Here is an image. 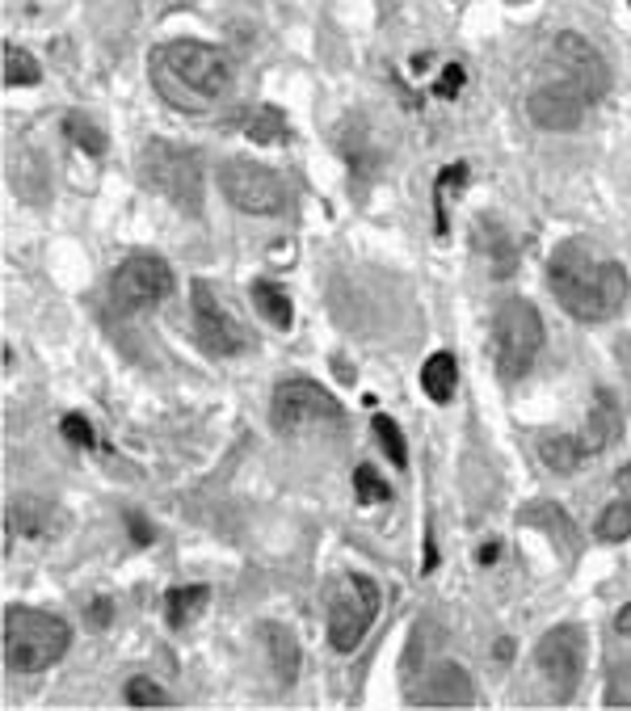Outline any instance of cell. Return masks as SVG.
<instances>
[{"label": "cell", "mask_w": 631, "mask_h": 711, "mask_svg": "<svg viewBox=\"0 0 631 711\" xmlns=\"http://www.w3.org/2000/svg\"><path fill=\"white\" fill-rule=\"evenodd\" d=\"M548 287H552L555 304L576 316V320H611L628 304V269L619 266L614 257L598 253L590 240H564L548 261Z\"/></svg>", "instance_id": "1"}, {"label": "cell", "mask_w": 631, "mask_h": 711, "mask_svg": "<svg viewBox=\"0 0 631 711\" xmlns=\"http://www.w3.org/2000/svg\"><path fill=\"white\" fill-rule=\"evenodd\" d=\"M148 77L165 106L181 115H203L231 89V56L215 42L172 39L148 56Z\"/></svg>", "instance_id": "2"}, {"label": "cell", "mask_w": 631, "mask_h": 711, "mask_svg": "<svg viewBox=\"0 0 631 711\" xmlns=\"http://www.w3.org/2000/svg\"><path fill=\"white\" fill-rule=\"evenodd\" d=\"M72 632L51 611L34 606H9L0 619V661L13 673H42L68 653Z\"/></svg>", "instance_id": "3"}, {"label": "cell", "mask_w": 631, "mask_h": 711, "mask_svg": "<svg viewBox=\"0 0 631 711\" xmlns=\"http://www.w3.org/2000/svg\"><path fill=\"white\" fill-rule=\"evenodd\" d=\"M379 585L366 573H342L337 581H328L325 590V615H328V644L337 653H354L363 644V635L371 632V623L379 615Z\"/></svg>", "instance_id": "4"}, {"label": "cell", "mask_w": 631, "mask_h": 711, "mask_svg": "<svg viewBox=\"0 0 631 711\" xmlns=\"http://www.w3.org/2000/svg\"><path fill=\"white\" fill-rule=\"evenodd\" d=\"M543 349V316L531 299H505L493 316V363L501 379H522Z\"/></svg>", "instance_id": "5"}, {"label": "cell", "mask_w": 631, "mask_h": 711, "mask_svg": "<svg viewBox=\"0 0 631 711\" xmlns=\"http://www.w3.org/2000/svg\"><path fill=\"white\" fill-rule=\"evenodd\" d=\"M269 425L283 438H299V434L325 429V425H342V404L333 392H325L312 379H287L269 396Z\"/></svg>", "instance_id": "6"}, {"label": "cell", "mask_w": 631, "mask_h": 711, "mask_svg": "<svg viewBox=\"0 0 631 711\" xmlns=\"http://www.w3.org/2000/svg\"><path fill=\"white\" fill-rule=\"evenodd\" d=\"M139 177L156 194H165L169 203H177L181 211H198V160L186 148H172V144H160V139L144 144Z\"/></svg>", "instance_id": "7"}, {"label": "cell", "mask_w": 631, "mask_h": 711, "mask_svg": "<svg viewBox=\"0 0 631 711\" xmlns=\"http://www.w3.org/2000/svg\"><path fill=\"white\" fill-rule=\"evenodd\" d=\"M535 670L548 682V691L564 703L573 699L585 673V632L576 623H560L535 644Z\"/></svg>", "instance_id": "8"}, {"label": "cell", "mask_w": 631, "mask_h": 711, "mask_svg": "<svg viewBox=\"0 0 631 711\" xmlns=\"http://www.w3.org/2000/svg\"><path fill=\"white\" fill-rule=\"evenodd\" d=\"M219 190L236 211L245 215H278L287 207V186L283 177L257 165V160H224L219 169Z\"/></svg>", "instance_id": "9"}, {"label": "cell", "mask_w": 631, "mask_h": 711, "mask_svg": "<svg viewBox=\"0 0 631 711\" xmlns=\"http://www.w3.org/2000/svg\"><path fill=\"white\" fill-rule=\"evenodd\" d=\"M552 59H555V68H560V80H564L585 106L607 97V89H611V68H607V59L598 56V47H593L585 34H576V30L555 34Z\"/></svg>", "instance_id": "10"}, {"label": "cell", "mask_w": 631, "mask_h": 711, "mask_svg": "<svg viewBox=\"0 0 631 711\" xmlns=\"http://www.w3.org/2000/svg\"><path fill=\"white\" fill-rule=\"evenodd\" d=\"M110 295L118 308H152L172 295V269L156 253H131L110 278Z\"/></svg>", "instance_id": "11"}, {"label": "cell", "mask_w": 631, "mask_h": 711, "mask_svg": "<svg viewBox=\"0 0 631 711\" xmlns=\"http://www.w3.org/2000/svg\"><path fill=\"white\" fill-rule=\"evenodd\" d=\"M190 308H194V333H198V346L215 354V358H228L236 349L245 346V328L236 325L228 316V308L219 304V295L210 283H194L190 290Z\"/></svg>", "instance_id": "12"}, {"label": "cell", "mask_w": 631, "mask_h": 711, "mask_svg": "<svg viewBox=\"0 0 631 711\" xmlns=\"http://www.w3.org/2000/svg\"><path fill=\"white\" fill-rule=\"evenodd\" d=\"M585 110H590V106H585L564 80L543 85V89H535V93L526 97V115H531V122L543 127V131H576Z\"/></svg>", "instance_id": "13"}, {"label": "cell", "mask_w": 631, "mask_h": 711, "mask_svg": "<svg viewBox=\"0 0 631 711\" xmlns=\"http://www.w3.org/2000/svg\"><path fill=\"white\" fill-rule=\"evenodd\" d=\"M421 708H472L476 703V687L463 665H438L430 673V682L417 691Z\"/></svg>", "instance_id": "14"}, {"label": "cell", "mask_w": 631, "mask_h": 711, "mask_svg": "<svg viewBox=\"0 0 631 711\" xmlns=\"http://www.w3.org/2000/svg\"><path fill=\"white\" fill-rule=\"evenodd\" d=\"M262 653H266V670L274 673L278 691L295 687V673H299V640L283 628V623H262Z\"/></svg>", "instance_id": "15"}, {"label": "cell", "mask_w": 631, "mask_h": 711, "mask_svg": "<svg viewBox=\"0 0 631 711\" xmlns=\"http://www.w3.org/2000/svg\"><path fill=\"white\" fill-rule=\"evenodd\" d=\"M593 535L602 539V543H623L631 535V463L628 467H619V476H614V497L607 501V510L598 514L593 522Z\"/></svg>", "instance_id": "16"}, {"label": "cell", "mask_w": 631, "mask_h": 711, "mask_svg": "<svg viewBox=\"0 0 631 711\" xmlns=\"http://www.w3.org/2000/svg\"><path fill=\"white\" fill-rule=\"evenodd\" d=\"M47 526H51V501L30 497V493L9 501V531H13V535L39 539L47 535Z\"/></svg>", "instance_id": "17"}, {"label": "cell", "mask_w": 631, "mask_h": 711, "mask_svg": "<svg viewBox=\"0 0 631 711\" xmlns=\"http://www.w3.org/2000/svg\"><path fill=\"white\" fill-rule=\"evenodd\" d=\"M421 387H425V396L434 404L451 401L455 387H460V363H455V354H434V358H425V366H421Z\"/></svg>", "instance_id": "18"}, {"label": "cell", "mask_w": 631, "mask_h": 711, "mask_svg": "<svg viewBox=\"0 0 631 711\" xmlns=\"http://www.w3.org/2000/svg\"><path fill=\"white\" fill-rule=\"evenodd\" d=\"M585 455H590V451H585V443H581V438H573V434H543V438H539V460L548 463L555 476H569V472H576Z\"/></svg>", "instance_id": "19"}, {"label": "cell", "mask_w": 631, "mask_h": 711, "mask_svg": "<svg viewBox=\"0 0 631 711\" xmlns=\"http://www.w3.org/2000/svg\"><path fill=\"white\" fill-rule=\"evenodd\" d=\"M463 186H467V165H463V160L446 165L438 174V181H434V228H438V236L451 231V207H455Z\"/></svg>", "instance_id": "20"}, {"label": "cell", "mask_w": 631, "mask_h": 711, "mask_svg": "<svg viewBox=\"0 0 631 711\" xmlns=\"http://www.w3.org/2000/svg\"><path fill=\"white\" fill-rule=\"evenodd\" d=\"M253 304L262 312V320H269L274 328H290V320H295L290 295L283 287H274L269 278H257V283H253Z\"/></svg>", "instance_id": "21"}, {"label": "cell", "mask_w": 631, "mask_h": 711, "mask_svg": "<svg viewBox=\"0 0 631 711\" xmlns=\"http://www.w3.org/2000/svg\"><path fill=\"white\" fill-rule=\"evenodd\" d=\"M236 122H240L245 135L257 139V144H283V139L290 135L287 115H283V110H274V106H257V110H249V115L236 118Z\"/></svg>", "instance_id": "22"}, {"label": "cell", "mask_w": 631, "mask_h": 711, "mask_svg": "<svg viewBox=\"0 0 631 711\" xmlns=\"http://www.w3.org/2000/svg\"><path fill=\"white\" fill-rule=\"evenodd\" d=\"M210 602V590L207 585H181V590H172L169 594V628H186V623H194V619L207 611Z\"/></svg>", "instance_id": "23"}, {"label": "cell", "mask_w": 631, "mask_h": 711, "mask_svg": "<svg viewBox=\"0 0 631 711\" xmlns=\"http://www.w3.org/2000/svg\"><path fill=\"white\" fill-rule=\"evenodd\" d=\"M0 77H4V85L9 89H21V85H39L42 80V68L39 59L30 56V51H21V47H4V56H0Z\"/></svg>", "instance_id": "24"}, {"label": "cell", "mask_w": 631, "mask_h": 711, "mask_svg": "<svg viewBox=\"0 0 631 711\" xmlns=\"http://www.w3.org/2000/svg\"><path fill=\"white\" fill-rule=\"evenodd\" d=\"M614 429H619V417H614V404L607 401V396H598L590 408V425H585V434H581V443H585V451H602V446L614 438Z\"/></svg>", "instance_id": "25"}, {"label": "cell", "mask_w": 631, "mask_h": 711, "mask_svg": "<svg viewBox=\"0 0 631 711\" xmlns=\"http://www.w3.org/2000/svg\"><path fill=\"white\" fill-rule=\"evenodd\" d=\"M480 249L493 257V274H510V266H514V245H510V236L493 224V219H480Z\"/></svg>", "instance_id": "26"}, {"label": "cell", "mask_w": 631, "mask_h": 711, "mask_svg": "<svg viewBox=\"0 0 631 711\" xmlns=\"http://www.w3.org/2000/svg\"><path fill=\"white\" fill-rule=\"evenodd\" d=\"M375 438H379V446L387 451V460H392V467H408V446H404L401 425L392 422L387 413H375Z\"/></svg>", "instance_id": "27"}, {"label": "cell", "mask_w": 631, "mask_h": 711, "mask_svg": "<svg viewBox=\"0 0 631 711\" xmlns=\"http://www.w3.org/2000/svg\"><path fill=\"white\" fill-rule=\"evenodd\" d=\"M63 131H68V139H72L77 148H85L89 156L106 152V135L97 131V127L85 115H68V118H63Z\"/></svg>", "instance_id": "28"}, {"label": "cell", "mask_w": 631, "mask_h": 711, "mask_svg": "<svg viewBox=\"0 0 631 711\" xmlns=\"http://www.w3.org/2000/svg\"><path fill=\"white\" fill-rule=\"evenodd\" d=\"M122 694L131 708H169V691H160L152 678H131Z\"/></svg>", "instance_id": "29"}, {"label": "cell", "mask_w": 631, "mask_h": 711, "mask_svg": "<svg viewBox=\"0 0 631 711\" xmlns=\"http://www.w3.org/2000/svg\"><path fill=\"white\" fill-rule=\"evenodd\" d=\"M354 488H358V501H363V505L392 501V488H387V481H383L375 467H354Z\"/></svg>", "instance_id": "30"}, {"label": "cell", "mask_w": 631, "mask_h": 711, "mask_svg": "<svg viewBox=\"0 0 631 711\" xmlns=\"http://www.w3.org/2000/svg\"><path fill=\"white\" fill-rule=\"evenodd\" d=\"M526 522H539V526H552V531H555V543H560V547H569V539H573V526H569V519H564V514L555 510L552 501H543V510H539V514H526Z\"/></svg>", "instance_id": "31"}, {"label": "cell", "mask_w": 631, "mask_h": 711, "mask_svg": "<svg viewBox=\"0 0 631 711\" xmlns=\"http://www.w3.org/2000/svg\"><path fill=\"white\" fill-rule=\"evenodd\" d=\"M607 703L611 708H631V661H623L607 682Z\"/></svg>", "instance_id": "32"}, {"label": "cell", "mask_w": 631, "mask_h": 711, "mask_svg": "<svg viewBox=\"0 0 631 711\" xmlns=\"http://www.w3.org/2000/svg\"><path fill=\"white\" fill-rule=\"evenodd\" d=\"M63 434H68V443H77V446H93L97 443V434H93V425L85 422V417H80V413H68V417H63Z\"/></svg>", "instance_id": "33"}, {"label": "cell", "mask_w": 631, "mask_h": 711, "mask_svg": "<svg viewBox=\"0 0 631 711\" xmlns=\"http://www.w3.org/2000/svg\"><path fill=\"white\" fill-rule=\"evenodd\" d=\"M460 89H463V63H446L438 85H434V93H438L442 101H451V97H460Z\"/></svg>", "instance_id": "34"}, {"label": "cell", "mask_w": 631, "mask_h": 711, "mask_svg": "<svg viewBox=\"0 0 631 711\" xmlns=\"http://www.w3.org/2000/svg\"><path fill=\"white\" fill-rule=\"evenodd\" d=\"M110 619H115L110 602H106V598H97L93 606H89V628H97V632H101V628H110Z\"/></svg>", "instance_id": "35"}, {"label": "cell", "mask_w": 631, "mask_h": 711, "mask_svg": "<svg viewBox=\"0 0 631 711\" xmlns=\"http://www.w3.org/2000/svg\"><path fill=\"white\" fill-rule=\"evenodd\" d=\"M127 526H131L135 543H152V531H148V522L135 519V514H127Z\"/></svg>", "instance_id": "36"}, {"label": "cell", "mask_w": 631, "mask_h": 711, "mask_svg": "<svg viewBox=\"0 0 631 711\" xmlns=\"http://www.w3.org/2000/svg\"><path fill=\"white\" fill-rule=\"evenodd\" d=\"M614 632H619V635H631V602L623 606V611H619V615H614Z\"/></svg>", "instance_id": "37"}, {"label": "cell", "mask_w": 631, "mask_h": 711, "mask_svg": "<svg viewBox=\"0 0 631 711\" xmlns=\"http://www.w3.org/2000/svg\"><path fill=\"white\" fill-rule=\"evenodd\" d=\"M497 552H501V543L497 539H489V543H484V547H480V564H493V560H497Z\"/></svg>", "instance_id": "38"}, {"label": "cell", "mask_w": 631, "mask_h": 711, "mask_svg": "<svg viewBox=\"0 0 631 711\" xmlns=\"http://www.w3.org/2000/svg\"><path fill=\"white\" fill-rule=\"evenodd\" d=\"M497 656H514V640H501V644H497Z\"/></svg>", "instance_id": "39"}]
</instances>
